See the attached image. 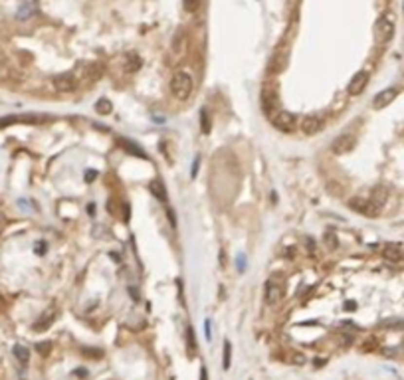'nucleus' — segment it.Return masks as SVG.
<instances>
[{
    "label": "nucleus",
    "mask_w": 404,
    "mask_h": 380,
    "mask_svg": "<svg viewBox=\"0 0 404 380\" xmlns=\"http://www.w3.org/2000/svg\"><path fill=\"white\" fill-rule=\"evenodd\" d=\"M192 90H194V83H192L190 73L188 72H183V70L181 72H175V75H172V79H170V91H172V95H175L177 99H181V101H184V99L190 97Z\"/></svg>",
    "instance_id": "nucleus-1"
},
{
    "label": "nucleus",
    "mask_w": 404,
    "mask_h": 380,
    "mask_svg": "<svg viewBox=\"0 0 404 380\" xmlns=\"http://www.w3.org/2000/svg\"><path fill=\"white\" fill-rule=\"evenodd\" d=\"M349 208L353 210V212H359V214H363V216H368V218H374V216H379L381 214V206H377L370 198H361V196H353V198H349Z\"/></svg>",
    "instance_id": "nucleus-2"
},
{
    "label": "nucleus",
    "mask_w": 404,
    "mask_h": 380,
    "mask_svg": "<svg viewBox=\"0 0 404 380\" xmlns=\"http://www.w3.org/2000/svg\"><path fill=\"white\" fill-rule=\"evenodd\" d=\"M283 295H285L283 281H281L279 277H270L268 283H266V291H264L266 303H268L270 307H277V305L283 301Z\"/></svg>",
    "instance_id": "nucleus-3"
},
{
    "label": "nucleus",
    "mask_w": 404,
    "mask_h": 380,
    "mask_svg": "<svg viewBox=\"0 0 404 380\" xmlns=\"http://www.w3.org/2000/svg\"><path fill=\"white\" fill-rule=\"evenodd\" d=\"M270 121H272V125H274L275 129H279V131H294L295 125H297V117H295L292 111H283V109H279V111H275L274 115H270Z\"/></svg>",
    "instance_id": "nucleus-4"
},
{
    "label": "nucleus",
    "mask_w": 404,
    "mask_h": 380,
    "mask_svg": "<svg viewBox=\"0 0 404 380\" xmlns=\"http://www.w3.org/2000/svg\"><path fill=\"white\" fill-rule=\"evenodd\" d=\"M394 36V20L390 16H381L374 24V38L381 44H386Z\"/></svg>",
    "instance_id": "nucleus-5"
},
{
    "label": "nucleus",
    "mask_w": 404,
    "mask_h": 380,
    "mask_svg": "<svg viewBox=\"0 0 404 380\" xmlns=\"http://www.w3.org/2000/svg\"><path fill=\"white\" fill-rule=\"evenodd\" d=\"M299 129L305 135H317V133H321L325 129V121L319 115H305L301 119V123H299Z\"/></svg>",
    "instance_id": "nucleus-6"
},
{
    "label": "nucleus",
    "mask_w": 404,
    "mask_h": 380,
    "mask_svg": "<svg viewBox=\"0 0 404 380\" xmlns=\"http://www.w3.org/2000/svg\"><path fill=\"white\" fill-rule=\"evenodd\" d=\"M355 145H357V139L353 135H339L333 143H331V151L335 155H347L355 149Z\"/></svg>",
    "instance_id": "nucleus-7"
},
{
    "label": "nucleus",
    "mask_w": 404,
    "mask_h": 380,
    "mask_svg": "<svg viewBox=\"0 0 404 380\" xmlns=\"http://www.w3.org/2000/svg\"><path fill=\"white\" fill-rule=\"evenodd\" d=\"M367 83H368V72H365V70L357 72V73L351 77V81H349V87H347L349 95H353V97H355V95H361V93L365 91Z\"/></svg>",
    "instance_id": "nucleus-8"
},
{
    "label": "nucleus",
    "mask_w": 404,
    "mask_h": 380,
    "mask_svg": "<svg viewBox=\"0 0 404 380\" xmlns=\"http://www.w3.org/2000/svg\"><path fill=\"white\" fill-rule=\"evenodd\" d=\"M54 87H55L57 91H64V93L73 91L75 87H77V77L73 73H62V75H57L54 79Z\"/></svg>",
    "instance_id": "nucleus-9"
},
{
    "label": "nucleus",
    "mask_w": 404,
    "mask_h": 380,
    "mask_svg": "<svg viewBox=\"0 0 404 380\" xmlns=\"http://www.w3.org/2000/svg\"><path fill=\"white\" fill-rule=\"evenodd\" d=\"M46 121V117H36V115H10L0 119V127H8L14 123H42Z\"/></svg>",
    "instance_id": "nucleus-10"
},
{
    "label": "nucleus",
    "mask_w": 404,
    "mask_h": 380,
    "mask_svg": "<svg viewBox=\"0 0 404 380\" xmlns=\"http://www.w3.org/2000/svg\"><path fill=\"white\" fill-rule=\"evenodd\" d=\"M396 95H398V90H396V87H388V90H383L377 97L372 99V107H374V109H385L386 105H390V103L396 99Z\"/></svg>",
    "instance_id": "nucleus-11"
},
{
    "label": "nucleus",
    "mask_w": 404,
    "mask_h": 380,
    "mask_svg": "<svg viewBox=\"0 0 404 380\" xmlns=\"http://www.w3.org/2000/svg\"><path fill=\"white\" fill-rule=\"evenodd\" d=\"M54 321H55V309H50V311H46V313L36 321V323L32 325V329H34V331H46V329L54 323Z\"/></svg>",
    "instance_id": "nucleus-12"
},
{
    "label": "nucleus",
    "mask_w": 404,
    "mask_h": 380,
    "mask_svg": "<svg viewBox=\"0 0 404 380\" xmlns=\"http://www.w3.org/2000/svg\"><path fill=\"white\" fill-rule=\"evenodd\" d=\"M141 57L137 55V54H127V60H125V72L127 73H135V72H139L141 70Z\"/></svg>",
    "instance_id": "nucleus-13"
},
{
    "label": "nucleus",
    "mask_w": 404,
    "mask_h": 380,
    "mask_svg": "<svg viewBox=\"0 0 404 380\" xmlns=\"http://www.w3.org/2000/svg\"><path fill=\"white\" fill-rule=\"evenodd\" d=\"M200 131L204 135H208L212 131V117H210L208 109H200Z\"/></svg>",
    "instance_id": "nucleus-14"
},
{
    "label": "nucleus",
    "mask_w": 404,
    "mask_h": 380,
    "mask_svg": "<svg viewBox=\"0 0 404 380\" xmlns=\"http://www.w3.org/2000/svg\"><path fill=\"white\" fill-rule=\"evenodd\" d=\"M196 337H194V329L192 327H186V350H188V357H196Z\"/></svg>",
    "instance_id": "nucleus-15"
},
{
    "label": "nucleus",
    "mask_w": 404,
    "mask_h": 380,
    "mask_svg": "<svg viewBox=\"0 0 404 380\" xmlns=\"http://www.w3.org/2000/svg\"><path fill=\"white\" fill-rule=\"evenodd\" d=\"M14 357H16V361L20 362V364H28V361H30V350H28L26 346H22V344H16L14 346Z\"/></svg>",
    "instance_id": "nucleus-16"
},
{
    "label": "nucleus",
    "mask_w": 404,
    "mask_h": 380,
    "mask_svg": "<svg viewBox=\"0 0 404 380\" xmlns=\"http://www.w3.org/2000/svg\"><path fill=\"white\" fill-rule=\"evenodd\" d=\"M386 198H388V192H386V188H374L372 190V196H370V200L377 204V206H385V202H386Z\"/></svg>",
    "instance_id": "nucleus-17"
},
{
    "label": "nucleus",
    "mask_w": 404,
    "mask_h": 380,
    "mask_svg": "<svg viewBox=\"0 0 404 380\" xmlns=\"http://www.w3.org/2000/svg\"><path fill=\"white\" fill-rule=\"evenodd\" d=\"M151 190H153V194H155L161 202H166V190H165V184H163L159 179L151 182Z\"/></svg>",
    "instance_id": "nucleus-18"
},
{
    "label": "nucleus",
    "mask_w": 404,
    "mask_h": 380,
    "mask_svg": "<svg viewBox=\"0 0 404 380\" xmlns=\"http://www.w3.org/2000/svg\"><path fill=\"white\" fill-rule=\"evenodd\" d=\"M119 145H121V147H123L125 151H129V153H133V155H137V157H141V159H145V157H147L145 153H143V151L137 147V145H133V141L121 139V141H119Z\"/></svg>",
    "instance_id": "nucleus-19"
},
{
    "label": "nucleus",
    "mask_w": 404,
    "mask_h": 380,
    "mask_svg": "<svg viewBox=\"0 0 404 380\" xmlns=\"http://www.w3.org/2000/svg\"><path fill=\"white\" fill-rule=\"evenodd\" d=\"M95 111H97L99 115H109V113L113 111V103H111L107 97H101V99L95 103Z\"/></svg>",
    "instance_id": "nucleus-20"
},
{
    "label": "nucleus",
    "mask_w": 404,
    "mask_h": 380,
    "mask_svg": "<svg viewBox=\"0 0 404 380\" xmlns=\"http://www.w3.org/2000/svg\"><path fill=\"white\" fill-rule=\"evenodd\" d=\"M383 255H385V257H388V259H394V261L402 259V252H400L398 248H392V246H386V248H385V252H383Z\"/></svg>",
    "instance_id": "nucleus-21"
},
{
    "label": "nucleus",
    "mask_w": 404,
    "mask_h": 380,
    "mask_svg": "<svg viewBox=\"0 0 404 380\" xmlns=\"http://www.w3.org/2000/svg\"><path fill=\"white\" fill-rule=\"evenodd\" d=\"M230 355H232V344L230 341H224V359H222V366L228 370L230 368Z\"/></svg>",
    "instance_id": "nucleus-22"
},
{
    "label": "nucleus",
    "mask_w": 404,
    "mask_h": 380,
    "mask_svg": "<svg viewBox=\"0 0 404 380\" xmlns=\"http://www.w3.org/2000/svg\"><path fill=\"white\" fill-rule=\"evenodd\" d=\"M200 2L202 0H183V6L186 12H196L200 8Z\"/></svg>",
    "instance_id": "nucleus-23"
},
{
    "label": "nucleus",
    "mask_w": 404,
    "mask_h": 380,
    "mask_svg": "<svg viewBox=\"0 0 404 380\" xmlns=\"http://www.w3.org/2000/svg\"><path fill=\"white\" fill-rule=\"evenodd\" d=\"M36 350H38L40 355H44V357H46V355H50V350H52V343H50V341H46V343H38V344H36Z\"/></svg>",
    "instance_id": "nucleus-24"
},
{
    "label": "nucleus",
    "mask_w": 404,
    "mask_h": 380,
    "mask_svg": "<svg viewBox=\"0 0 404 380\" xmlns=\"http://www.w3.org/2000/svg\"><path fill=\"white\" fill-rule=\"evenodd\" d=\"M83 355L85 357H95V359H101L103 357L101 350H83Z\"/></svg>",
    "instance_id": "nucleus-25"
},
{
    "label": "nucleus",
    "mask_w": 404,
    "mask_h": 380,
    "mask_svg": "<svg viewBox=\"0 0 404 380\" xmlns=\"http://www.w3.org/2000/svg\"><path fill=\"white\" fill-rule=\"evenodd\" d=\"M95 174H97L95 170H88V172H85V181H88V182L93 181V179H95Z\"/></svg>",
    "instance_id": "nucleus-26"
},
{
    "label": "nucleus",
    "mask_w": 404,
    "mask_h": 380,
    "mask_svg": "<svg viewBox=\"0 0 404 380\" xmlns=\"http://www.w3.org/2000/svg\"><path fill=\"white\" fill-rule=\"evenodd\" d=\"M200 380H208V372H206V368H202V370H200Z\"/></svg>",
    "instance_id": "nucleus-27"
},
{
    "label": "nucleus",
    "mask_w": 404,
    "mask_h": 380,
    "mask_svg": "<svg viewBox=\"0 0 404 380\" xmlns=\"http://www.w3.org/2000/svg\"><path fill=\"white\" fill-rule=\"evenodd\" d=\"M0 220H2V216H0Z\"/></svg>",
    "instance_id": "nucleus-28"
}]
</instances>
